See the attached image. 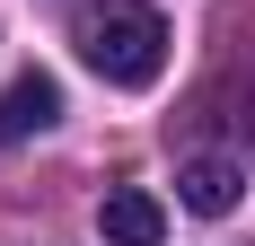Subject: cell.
I'll return each mask as SVG.
<instances>
[{
    "label": "cell",
    "mask_w": 255,
    "mask_h": 246,
    "mask_svg": "<svg viewBox=\"0 0 255 246\" xmlns=\"http://www.w3.org/2000/svg\"><path fill=\"white\" fill-rule=\"evenodd\" d=\"M71 44L106 88H150L167 71V18L150 0H88L71 18Z\"/></svg>",
    "instance_id": "6da1fadb"
},
{
    "label": "cell",
    "mask_w": 255,
    "mask_h": 246,
    "mask_svg": "<svg viewBox=\"0 0 255 246\" xmlns=\"http://www.w3.org/2000/svg\"><path fill=\"white\" fill-rule=\"evenodd\" d=\"M176 202H185V211H203V220H229L238 202H247V167H238L229 149H203V158H185V167H176Z\"/></svg>",
    "instance_id": "7a4b0ae2"
},
{
    "label": "cell",
    "mask_w": 255,
    "mask_h": 246,
    "mask_svg": "<svg viewBox=\"0 0 255 246\" xmlns=\"http://www.w3.org/2000/svg\"><path fill=\"white\" fill-rule=\"evenodd\" d=\"M62 123V79L53 71H18L9 88H0V149L35 141V132H53Z\"/></svg>",
    "instance_id": "3957f363"
},
{
    "label": "cell",
    "mask_w": 255,
    "mask_h": 246,
    "mask_svg": "<svg viewBox=\"0 0 255 246\" xmlns=\"http://www.w3.org/2000/svg\"><path fill=\"white\" fill-rule=\"evenodd\" d=\"M97 229H106V246H158L167 238V211H158L141 185H115V194L97 202Z\"/></svg>",
    "instance_id": "277c9868"
}]
</instances>
